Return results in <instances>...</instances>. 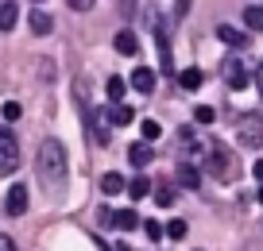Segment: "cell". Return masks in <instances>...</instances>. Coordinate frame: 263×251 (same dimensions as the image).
Wrapping results in <instances>:
<instances>
[{"label":"cell","instance_id":"cell-1","mask_svg":"<svg viewBox=\"0 0 263 251\" xmlns=\"http://www.w3.org/2000/svg\"><path fill=\"white\" fill-rule=\"evenodd\" d=\"M35 166H39V178H43V186H47V189H62L66 186V170H70L62 139H43L39 162H35Z\"/></svg>","mask_w":263,"mask_h":251},{"label":"cell","instance_id":"cell-2","mask_svg":"<svg viewBox=\"0 0 263 251\" xmlns=\"http://www.w3.org/2000/svg\"><path fill=\"white\" fill-rule=\"evenodd\" d=\"M221 73H224V81H229V89H248L255 81V73H252V66H248L244 54H229L224 66H221Z\"/></svg>","mask_w":263,"mask_h":251},{"label":"cell","instance_id":"cell-3","mask_svg":"<svg viewBox=\"0 0 263 251\" xmlns=\"http://www.w3.org/2000/svg\"><path fill=\"white\" fill-rule=\"evenodd\" d=\"M236 139H240V147L255 151V147L263 143V116L259 112H244L236 120Z\"/></svg>","mask_w":263,"mask_h":251},{"label":"cell","instance_id":"cell-4","mask_svg":"<svg viewBox=\"0 0 263 251\" xmlns=\"http://www.w3.org/2000/svg\"><path fill=\"white\" fill-rule=\"evenodd\" d=\"M205 170L213 174V178L229 182V178H232V151H229V147H221V143H209V159H205Z\"/></svg>","mask_w":263,"mask_h":251},{"label":"cell","instance_id":"cell-5","mask_svg":"<svg viewBox=\"0 0 263 251\" xmlns=\"http://www.w3.org/2000/svg\"><path fill=\"white\" fill-rule=\"evenodd\" d=\"M20 166V139L8 128H0V174H12Z\"/></svg>","mask_w":263,"mask_h":251},{"label":"cell","instance_id":"cell-6","mask_svg":"<svg viewBox=\"0 0 263 251\" xmlns=\"http://www.w3.org/2000/svg\"><path fill=\"white\" fill-rule=\"evenodd\" d=\"M85 124L93 128V139H97L101 147H108V112H101V108H85Z\"/></svg>","mask_w":263,"mask_h":251},{"label":"cell","instance_id":"cell-7","mask_svg":"<svg viewBox=\"0 0 263 251\" xmlns=\"http://www.w3.org/2000/svg\"><path fill=\"white\" fill-rule=\"evenodd\" d=\"M4 209H8V217H24L27 213V186H12L8 189V197H4Z\"/></svg>","mask_w":263,"mask_h":251},{"label":"cell","instance_id":"cell-8","mask_svg":"<svg viewBox=\"0 0 263 251\" xmlns=\"http://www.w3.org/2000/svg\"><path fill=\"white\" fill-rule=\"evenodd\" d=\"M151 159H155V151H151L147 143H132V147H128V162L136 166V170H147Z\"/></svg>","mask_w":263,"mask_h":251},{"label":"cell","instance_id":"cell-9","mask_svg":"<svg viewBox=\"0 0 263 251\" xmlns=\"http://www.w3.org/2000/svg\"><path fill=\"white\" fill-rule=\"evenodd\" d=\"M217 39L229 43V47H236V54H244V47H248V35H244V31H236V27H229V24L217 27Z\"/></svg>","mask_w":263,"mask_h":251},{"label":"cell","instance_id":"cell-10","mask_svg":"<svg viewBox=\"0 0 263 251\" xmlns=\"http://www.w3.org/2000/svg\"><path fill=\"white\" fill-rule=\"evenodd\" d=\"M174 81H178V85H182L186 93H194V89H201V81H205V73L197 70V66H186V70H182V73H178Z\"/></svg>","mask_w":263,"mask_h":251},{"label":"cell","instance_id":"cell-11","mask_svg":"<svg viewBox=\"0 0 263 251\" xmlns=\"http://www.w3.org/2000/svg\"><path fill=\"white\" fill-rule=\"evenodd\" d=\"M155 43H159V58H163V70L171 73V78H178V73H174V66H171V43H166L163 24H155Z\"/></svg>","mask_w":263,"mask_h":251},{"label":"cell","instance_id":"cell-12","mask_svg":"<svg viewBox=\"0 0 263 251\" xmlns=\"http://www.w3.org/2000/svg\"><path fill=\"white\" fill-rule=\"evenodd\" d=\"M132 89H136V93H151V89H155V70L140 66V70L132 73Z\"/></svg>","mask_w":263,"mask_h":251},{"label":"cell","instance_id":"cell-13","mask_svg":"<svg viewBox=\"0 0 263 251\" xmlns=\"http://www.w3.org/2000/svg\"><path fill=\"white\" fill-rule=\"evenodd\" d=\"M132 120H136V112H132L128 105H112L108 108V124H112V128H128Z\"/></svg>","mask_w":263,"mask_h":251},{"label":"cell","instance_id":"cell-14","mask_svg":"<svg viewBox=\"0 0 263 251\" xmlns=\"http://www.w3.org/2000/svg\"><path fill=\"white\" fill-rule=\"evenodd\" d=\"M112 47L120 50V54H136V50H140V39H136L132 31H120V35L112 39Z\"/></svg>","mask_w":263,"mask_h":251},{"label":"cell","instance_id":"cell-15","mask_svg":"<svg viewBox=\"0 0 263 251\" xmlns=\"http://www.w3.org/2000/svg\"><path fill=\"white\" fill-rule=\"evenodd\" d=\"M112 224L120 232H132V228L140 224V217H136V209H120V213H112Z\"/></svg>","mask_w":263,"mask_h":251},{"label":"cell","instance_id":"cell-16","mask_svg":"<svg viewBox=\"0 0 263 251\" xmlns=\"http://www.w3.org/2000/svg\"><path fill=\"white\" fill-rule=\"evenodd\" d=\"M244 24H248V31H263V4H248Z\"/></svg>","mask_w":263,"mask_h":251},{"label":"cell","instance_id":"cell-17","mask_svg":"<svg viewBox=\"0 0 263 251\" xmlns=\"http://www.w3.org/2000/svg\"><path fill=\"white\" fill-rule=\"evenodd\" d=\"M27 24H31L35 35H50V27H54V24H50V16H47V12H39V8L27 16Z\"/></svg>","mask_w":263,"mask_h":251},{"label":"cell","instance_id":"cell-18","mask_svg":"<svg viewBox=\"0 0 263 251\" xmlns=\"http://www.w3.org/2000/svg\"><path fill=\"white\" fill-rule=\"evenodd\" d=\"M16 20H20V8L16 4H0V31H12V27H16Z\"/></svg>","mask_w":263,"mask_h":251},{"label":"cell","instance_id":"cell-19","mask_svg":"<svg viewBox=\"0 0 263 251\" xmlns=\"http://www.w3.org/2000/svg\"><path fill=\"white\" fill-rule=\"evenodd\" d=\"M105 93H108V101H112V105H120V97L128 93V81H124V78H108V81H105Z\"/></svg>","mask_w":263,"mask_h":251},{"label":"cell","instance_id":"cell-20","mask_svg":"<svg viewBox=\"0 0 263 251\" xmlns=\"http://www.w3.org/2000/svg\"><path fill=\"white\" fill-rule=\"evenodd\" d=\"M147 189H151L147 174H136V178H132V186H128V194H132V201H143V197H147Z\"/></svg>","mask_w":263,"mask_h":251},{"label":"cell","instance_id":"cell-21","mask_svg":"<svg viewBox=\"0 0 263 251\" xmlns=\"http://www.w3.org/2000/svg\"><path fill=\"white\" fill-rule=\"evenodd\" d=\"M178 182L186 189H197V186H201V174H197L194 166H182V162H178Z\"/></svg>","mask_w":263,"mask_h":251},{"label":"cell","instance_id":"cell-22","mask_svg":"<svg viewBox=\"0 0 263 251\" xmlns=\"http://www.w3.org/2000/svg\"><path fill=\"white\" fill-rule=\"evenodd\" d=\"M140 136H143V143L151 147V139H159V136H163V128H159V120H143V124H140Z\"/></svg>","mask_w":263,"mask_h":251},{"label":"cell","instance_id":"cell-23","mask_svg":"<svg viewBox=\"0 0 263 251\" xmlns=\"http://www.w3.org/2000/svg\"><path fill=\"white\" fill-rule=\"evenodd\" d=\"M101 189H105L108 197L120 194V189H124V178H120V174H105V178H101Z\"/></svg>","mask_w":263,"mask_h":251},{"label":"cell","instance_id":"cell-24","mask_svg":"<svg viewBox=\"0 0 263 251\" xmlns=\"http://www.w3.org/2000/svg\"><path fill=\"white\" fill-rule=\"evenodd\" d=\"M155 205L171 209V205H174V189H171V186H159V189H155Z\"/></svg>","mask_w":263,"mask_h":251},{"label":"cell","instance_id":"cell-25","mask_svg":"<svg viewBox=\"0 0 263 251\" xmlns=\"http://www.w3.org/2000/svg\"><path fill=\"white\" fill-rule=\"evenodd\" d=\"M0 112H4V120H20V116H24V108H20V101H8V105H0Z\"/></svg>","mask_w":263,"mask_h":251},{"label":"cell","instance_id":"cell-26","mask_svg":"<svg viewBox=\"0 0 263 251\" xmlns=\"http://www.w3.org/2000/svg\"><path fill=\"white\" fill-rule=\"evenodd\" d=\"M194 120H197V124H213V120H217V112H213L209 105H197V108H194Z\"/></svg>","mask_w":263,"mask_h":251},{"label":"cell","instance_id":"cell-27","mask_svg":"<svg viewBox=\"0 0 263 251\" xmlns=\"http://www.w3.org/2000/svg\"><path fill=\"white\" fill-rule=\"evenodd\" d=\"M166 236H171V240H182V236H186V220H171V224H166Z\"/></svg>","mask_w":263,"mask_h":251},{"label":"cell","instance_id":"cell-28","mask_svg":"<svg viewBox=\"0 0 263 251\" xmlns=\"http://www.w3.org/2000/svg\"><path fill=\"white\" fill-rule=\"evenodd\" d=\"M143 232H147V240H159V236H163V228H159L155 220H147V224H143Z\"/></svg>","mask_w":263,"mask_h":251},{"label":"cell","instance_id":"cell-29","mask_svg":"<svg viewBox=\"0 0 263 251\" xmlns=\"http://www.w3.org/2000/svg\"><path fill=\"white\" fill-rule=\"evenodd\" d=\"M70 8H74V12H89L93 0H70Z\"/></svg>","mask_w":263,"mask_h":251},{"label":"cell","instance_id":"cell-30","mask_svg":"<svg viewBox=\"0 0 263 251\" xmlns=\"http://www.w3.org/2000/svg\"><path fill=\"white\" fill-rule=\"evenodd\" d=\"M0 251H20V247H16V240H12V236H0Z\"/></svg>","mask_w":263,"mask_h":251},{"label":"cell","instance_id":"cell-31","mask_svg":"<svg viewBox=\"0 0 263 251\" xmlns=\"http://www.w3.org/2000/svg\"><path fill=\"white\" fill-rule=\"evenodd\" d=\"M255 85H259V97H263V62L255 66Z\"/></svg>","mask_w":263,"mask_h":251},{"label":"cell","instance_id":"cell-32","mask_svg":"<svg viewBox=\"0 0 263 251\" xmlns=\"http://www.w3.org/2000/svg\"><path fill=\"white\" fill-rule=\"evenodd\" d=\"M252 174H255V178L263 182V159H259V162H255V166H252Z\"/></svg>","mask_w":263,"mask_h":251},{"label":"cell","instance_id":"cell-33","mask_svg":"<svg viewBox=\"0 0 263 251\" xmlns=\"http://www.w3.org/2000/svg\"><path fill=\"white\" fill-rule=\"evenodd\" d=\"M105 251H132L128 243H116V247H105Z\"/></svg>","mask_w":263,"mask_h":251},{"label":"cell","instance_id":"cell-34","mask_svg":"<svg viewBox=\"0 0 263 251\" xmlns=\"http://www.w3.org/2000/svg\"><path fill=\"white\" fill-rule=\"evenodd\" d=\"M259 205H263V189H259Z\"/></svg>","mask_w":263,"mask_h":251}]
</instances>
